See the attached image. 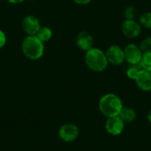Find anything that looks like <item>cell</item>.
Returning a JSON list of instances; mask_svg holds the SVG:
<instances>
[{"mask_svg": "<svg viewBox=\"0 0 151 151\" xmlns=\"http://www.w3.org/2000/svg\"><path fill=\"white\" fill-rule=\"evenodd\" d=\"M76 43H77V46L81 50H82L84 51H88V50L93 48L94 39L89 33H88L86 31H81L77 35Z\"/></svg>", "mask_w": 151, "mask_h": 151, "instance_id": "obj_11", "label": "cell"}, {"mask_svg": "<svg viewBox=\"0 0 151 151\" xmlns=\"http://www.w3.org/2000/svg\"><path fill=\"white\" fill-rule=\"evenodd\" d=\"M136 12H137V10L134 6L127 7L124 12L126 19H134V18L136 16Z\"/></svg>", "mask_w": 151, "mask_h": 151, "instance_id": "obj_17", "label": "cell"}, {"mask_svg": "<svg viewBox=\"0 0 151 151\" xmlns=\"http://www.w3.org/2000/svg\"><path fill=\"white\" fill-rule=\"evenodd\" d=\"M92 0H73V2L77 4H80V5H85V4H88L91 2Z\"/></svg>", "mask_w": 151, "mask_h": 151, "instance_id": "obj_20", "label": "cell"}, {"mask_svg": "<svg viewBox=\"0 0 151 151\" xmlns=\"http://www.w3.org/2000/svg\"><path fill=\"white\" fill-rule=\"evenodd\" d=\"M140 72V69L136 65H131L127 70V76L128 79L134 81Z\"/></svg>", "mask_w": 151, "mask_h": 151, "instance_id": "obj_16", "label": "cell"}, {"mask_svg": "<svg viewBox=\"0 0 151 151\" xmlns=\"http://www.w3.org/2000/svg\"><path fill=\"white\" fill-rule=\"evenodd\" d=\"M36 36L42 42H46L49 40H50V38L52 37V31L48 27H41L39 31L36 34Z\"/></svg>", "mask_w": 151, "mask_h": 151, "instance_id": "obj_13", "label": "cell"}, {"mask_svg": "<svg viewBox=\"0 0 151 151\" xmlns=\"http://www.w3.org/2000/svg\"><path fill=\"white\" fill-rule=\"evenodd\" d=\"M125 60L131 65H138L141 63L143 52L137 44L129 43L124 48Z\"/></svg>", "mask_w": 151, "mask_h": 151, "instance_id": "obj_4", "label": "cell"}, {"mask_svg": "<svg viewBox=\"0 0 151 151\" xmlns=\"http://www.w3.org/2000/svg\"><path fill=\"white\" fill-rule=\"evenodd\" d=\"M147 118H148V120H149V122L151 124V109L149 111V112H148V115H147Z\"/></svg>", "mask_w": 151, "mask_h": 151, "instance_id": "obj_22", "label": "cell"}, {"mask_svg": "<svg viewBox=\"0 0 151 151\" xmlns=\"http://www.w3.org/2000/svg\"><path fill=\"white\" fill-rule=\"evenodd\" d=\"M108 63L112 65H120L125 61L124 49L119 45H111L110 46L105 52Z\"/></svg>", "mask_w": 151, "mask_h": 151, "instance_id": "obj_5", "label": "cell"}, {"mask_svg": "<svg viewBox=\"0 0 151 151\" xmlns=\"http://www.w3.org/2000/svg\"><path fill=\"white\" fill-rule=\"evenodd\" d=\"M85 64L88 69L96 73L104 72L109 65L105 52L94 47L86 51Z\"/></svg>", "mask_w": 151, "mask_h": 151, "instance_id": "obj_2", "label": "cell"}, {"mask_svg": "<svg viewBox=\"0 0 151 151\" xmlns=\"http://www.w3.org/2000/svg\"><path fill=\"white\" fill-rule=\"evenodd\" d=\"M137 113L134 108L128 106H123L122 110L120 111L119 117L125 122V123H132L135 120Z\"/></svg>", "mask_w": 151, "mask_h": 151, "instance_id": "obj_12", "label": "cell"}, {"mask_svg": "<svg viewBox=\"0 0 151 151\" xmlns=\"http://www.w3.org/2000/svg\"><path fill=\"white\" fill-rule=\"evenodd\" d=\"M140 49L142 50V52H145L151 49V36H148L144 38L140 44Z\"/></svg>", "mask_w": 151, "mask_h": 151, "instance_id": "obj_18", "label": "cell"}, {"mask_svg": "<svg viewBox=\"0 0 151 151\" xmlns=\"http://www.w3.org/2000/svg\"><path fill=\"white\" fill-rule=\"evenodd\" d=\"M139 23L147 29H151V12H146L140 15Z\"/></svg>", "mask_w": 151, "mask_h": 151, "instance_id": "obj_15", "label": "cell"}, {"mask_svg": "<svg viewBox=\"0 0 151 151\" xmlns=\"http://www.w3.org/2000/svg\"><path fill=\"white\" fill-rule=\"evenodd\" d=\"M134 81L141 90L144 92L151 91V72L150 71L142 68L140 69V72Z\"/></svg>", "mask_w": 151, "mask_h": 151, "instance_id": "obj_10", "label": "cell"}, {"mask_svg": "<svg viewBox=\"0 0 151 151\" xmlns=\"http://www.w3.org/2000/svg\"><path fill=\"white\" fill-rule=\"evenodd\" d=\"M123 106L124 105L121 98L113 93H108L104 95L100 98L98 104L100 112L107 119L119 116Z\"/></svg>", "mask_w": 151, "mask_h": 151, "instance_id": "obj_1", "label": "cell"}, {"mask_svg": "<svg viewBox=\"0 0 151 151\" xmlns=\"http://www.w3.org/2000/svg\"><path fill=\"white\" fill-rule=\"evenodd\" d=\"M142 69L151 72V49L143 52L141 63L139 65Z\"/></svg>", "mask_w": 151, "mask_h": 151, "instance_id": "obj_14", "label": "cell"}, {"mask_svg": "<svg viewBox=\"0 0 151 151\" xmlns=\"http://www.w3.org/2000/svg\"><path fill=\"white\" fill-rule=\"evenodd\" d=\"M24 55L31 60L40 59L44 53V44L36 35H27L22 42Z\"/></svg>", "mask_w": 151, "mask_h": 151, "instance_id": "obj_3", "label": "cell"}, {"mask_svg": "<svg viewBox=\"0 0 151 151\" xmlns=\"http://www.w3.org/2000/svg\"><path fill=\"white\" fill-rule=\"evenodd\" d=\"M22 28L27 35H36L41 27L40 20L34 15H27L22 20Z\"/></svg>", "mask_w": 151, "mask_h": 151, "instance_id": "obj_8", "label": "cell"}, {"mask_svg": "<svg viewBox=\"0 0 151 151\" xmlns=\"http://www.w3.org/2000/svg\"><path fill=\"white\" fill-rule=\"evenodd\" d=\"M80 134V130L78 127L74 124H65L58 131V135L60 139L65 142H72L75 141Z\"/></svg>", "mask_w": 151, "mask_h": 151, "instance_id": "obj_7", "label": "cell"}, {"mask_svg": "<svg viewBox=\"0 0 151 151\" xmlns=\"http://www.w3.org/2000/svg\"><path fill=\"white\" fill-rule=\"evenodd\" d=\"M6 43V35L4 31L0 29V49H2Z\"/></svg>", "mask_w": 151, "mask_h": 151, "instance_id": "obj_19", "label": "cell"}, {"mask_svg": "<svg viewBox=\"0 0 151 151\" xmlns=\"http://www.w3.org/2000/svg\"><path fill=\"white\" fill-rule=\"evenodd\" d=\"M125 128V122L119 117H111L108 118L105 123V129L108 134L117 136L122 134Z\"/></svg>", "mask_w": 151, "mask_h": 151, "instance_id": "obj_9", "label": "cell"}, {"mask_svg": "<svg viewBox=\"0 0 151 151\" xmlns=\"http://www.w3.org/2000/svg\"><path fill=\"white\" fill-rule=\"evenodd\" d=\"M9 3H11V4H19V3H22V2H24L25 0H7Z\"/></svg>", "mask_w": 151, "mask_h": 151, "instance_id": "obj_21", "label": "cell"}, {"mask_svg": "<svg viewBox=\"0 0 151 151\" xmlns=\"http://www.w3.org/2000/svg\"><path fill=\"white\" fill-rule=\"evenodd\" d=\"M121 30L126 37L129 39H134L140 35L142 27L140 23L135 19H125L122 23Z\"/></svg>", "mask_w": 151, "mask_h": 151, "instance_id": "obj_6", "label": "cell"}]
</instances>
